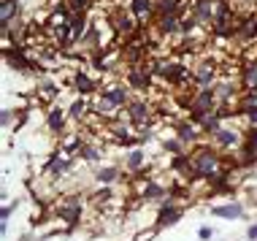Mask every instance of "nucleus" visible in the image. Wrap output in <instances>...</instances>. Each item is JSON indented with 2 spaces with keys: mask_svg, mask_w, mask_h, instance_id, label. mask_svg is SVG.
<instances>
[{
  "mask_svg": "<svg viewBox=\"0 0 257 241\" xmlns=\"http://www.w3.org/2000/svg\"><path fill=\"white\" fill-rule=\"evenodd\" d=\"M200 128L195 125L192 119H182V122H176V139L184 144V147H198L200 144Z\"/></svg>",
  "mask_w": 257,
  "mask_h": 241,
  "instance_id": "17",
  "label": "nucleus"
},
{
  "mask_svg": "<svg viewBox=\"0 0 257 241\" xmlns=\"http://www.w3.org/2000/svg\"><path fill=\"white\" fill-rule=\"evenodd\" d=\"M163 149H165V152H171V155H184L187 152V147L176 139V136H173V139H165L163 141Z\"/></svg>",
  "mask_w": 257,
  "mask_h": 241,
  "instance_id": "35",
  "label": "nucleus"
},
{
  "mask_svg": "<svg viewBox=\"0 0 257 241\" xmlns=\"http://www.w3.org/2000/svg\"><path fill=\"white\" fill-rule=\"evenodd\" d=\"M217 106H219V103H217V95H214V87H208V89H195L192 103H190V108H187V111H190V119L198 125L206 114L217 111Z\"/></svg>",
  "mask_w": 257,
  "mask_h": 241,
  "instance_id": "2",
  "label": "nucleus"
},
{
  "mask_svg": "<svg viewBox=\"0 0 257 241\" xmlns=\"http://www.w3.org/2000/svg\"><path fill=\"white\" fill-rule=\"evenodd\" d=\"M192 163H195V176L203 179V182L214 179L222 168H225V157H222L217 149L206 147V144H198V147H195V152H192Z\"/></svg>",
  "mask_w": 257,
  "mask_h": 241,
  "instance_id": "1",
  "label": "nucleus"
},
{
  "mask_svg": "<svg viewBox=\"0 0 257 241\" xmlns=\"http://www.w3.org/2000/svg\"><path fill=\"white\" fill-rule=\"evenodd\" d=\"M87 111H92V106L87 103V98H76L71 103V108H68V119H73V122H81L87 116Z\"/></svg>",
  "mask_w": 257,
  "mask_h": 241,
  "instance_id": "29",
  "label": "nucleus"
},
{
  "mask_svg": "<svg viewBox=\"0 0 257 241\" xmlns=\"http://www.w3.org/2000/svg\"><path fill=\"white\" fill-rule=\"evenodd\" d=\"M144 163H147V155H144L141 149H133V152L124 157V168H127L130 174H141V171H144Z\"/></svg>",
  "mask_w": 257,
  "mask_h": 241,
  "instance_id": "30",
  "label": "nucleus"
},
{
  "mask_svg": "<svg viewBox=\"0 0 257 241\" xmlns=\"http://www.w3.org/2000/svg\"><path fill=\"white\" fill-rule=\"evenodd\" d=\"M241 92H244V89H241V81L227 79V76H222L217 84H214V95H217V103H219V106H230L233 100H238Z\"/></svg>",
  "mask_w": 257,
  "mask_h": 241,
  "instance_id": "12",
  "label": "nucleus"
},
{
  "mask_svg": "<svg viewBox=\"0 0 257 241\" xmlns=\"http://www.w3.org/2000/svg\"><path fill=\"white\" fill-rule=\"evenodd\" d=\"M71 87L79 92V98H95V95H100V84L95 76H89L87 71H81V68H76L73 76H71Z\"/></svg>",
  "mask_w": 257,
  "mask_h": 241,
  "instance_id": "8",
  "label": "nucleus"
},
{
  "mask_svg": "<svg viewBox=\"0 0 257 241\" xmlns=\"http://www.w3.org/2000/svg\"><path fill=\"white\" fill-rule=\"evenodd\" d=\"M81 209H84V201H81L79 195H65L62 201L57 203V217L60 219H65L68 225H76L81 219Z\"/></svg>",
  "mask_w": 257,
  "mask_h": 241,
  "instance_id": "9",
  "label": "nucleus"
},
{
  "mask_svg": "<svg viewBox=\"0 0 257 241\" xmlns=\"http://www.w3.org/2000/svg\"><path fill=\"white\" fill-rule=\"evenodd\" d=\"M79 157L84 163H100L103 160V149L95 147V144H84V147H81V152H79Z\"/></svg>",
  "mask_w": 257,
  "mask_h": 241,
  "instance_id": "32",
  "label": "nucleus"
},
{
  "mask_svg": "<svg viewBox=\"0 0 257 241\" xmlns=\"http://www.w3.org/2000/svg\"><path fill=\"white\" fill-rule=\"evenodd\" d=\"M108 22L111 27H114V33H116V38H122V41H127V38H133L136 36V30L141 25H138V19L130 14V9L124 11V9H111V17H108Z\"/></svg>",
  "mask_w": 257,
  "mask_h": 241,
  "instance_id": "4",
  "label": "nucleus"
},
{
  "mask_svg": "<svg viewBox=\"0 0 257 241\" xmlns=\"http://www.w3.org/2000/svg\"><path fill=\"white\" fill-rule=\"evenodd\" d=\"M141 198L149 203H157V201H171V190L165 187V184L155 182V179H147V182L141 184Z\"/></svg>",
  "mask_w": 257,
  "mask_h": 241,
  "instance_id": "18",
  "label": "nucleus"
},
{
  "mask_svg": "<svg viewBox=\"0 0 257 241\" xmlns=\"http://www.w3.org/2000/svg\"><path fill=\"white\" fill-rule=\"evenodd\" d=\"M92 116H95V119H100V122H114V119H119V108L111 106L106 98L95 95V100H92Z\"/></svg>",
  "mask_w": 257,
  "mask_h": 241,
  "instance_id": "19",
  "label": "nucleus"
},
{
  "mask_svg": "<svg viewBox=\"0 0 257 241\" xmlns=\"http://www.w3.org/2000/svg\"><path fill=\"white\" fill-rule=\"evenodd\" d=\"M184 17L187 14V0H157V17Z\"/></svg>",
  "mask_w": 257,
  "mask_h": 241,
  "instance_id": "27",
  "label": "nucleus"
},
{
  "mask_svg": "<svg viewBox=\"0 0 257 241\" xmlns=\"http://www.w3.org/2000/svg\"><path fill=\"white\" fill-rule=\"evenodd\" d=\"M65 122H68V111L60 106H52L49 111H46V128L52 130V133H65Z\"/></svg>",
  "mask_w": 257,
  "mask_h": 241,
  "instance_id": "24",
  "label": "nucleus"
},
{
  "mask_svg": "<svg viewBox=\"0 0 257 241\" xmlns=\"http://www.w3.org/2000/svg\"><path fill=\"white\" fill-rule=\"evenodd\" d=\"M171 168L176 171L182 179H187V182H192V179H198L195 176V163H192V155H173L171 157Z\"/></svg>",
  "mask_w": 257,
  "mask_h": 241,
  "instance_id": "21",
  "label": "nucleus"
},
{
  "mask_svg": "<svg viewBox=\"0 0 257 241\" xmlns=\"http://www.w3.org/2000/svg\"><path fill=\"white\" fill-rule=\"evenodd\" d=\"M214 9H217V0H190V14L198 19V25L203 27L206 33H211Z\"/></svg>",
  "mask_w": 257,
  "mask_h": 241,
  "instance_id": "10",
  "label": "nucleus"
},
{
  "mask_svg": "<svg viewBox=\"0 0 257 241\" xmlns=\"http://www.w3.org/2000/svg\"><path fill=\"white\" fill-rule=\"evenodd\" d=\"M38 98H44L46 103H49V100H54V98H57V84H54L52 79L41 81V84H38Z\"/></svg>",
  "mask_w": 257,
  "mask_h": 241,
  "instance_id": "34",
  "label": "nucleus"
},
{
  "mask_svg": "<svg viewBox=\"0 0 257 241\" xmlns=\"http://www.w3.org/2000/svg\"><path fill=\"white\" fill-rule=\"evenodd\" d=\"M111 198H114L111 187H100V190H95V192H92V203H95V206H106Z\"/></svg>",
  "mask_w": 257,
  "mask_h": 241,
  "instance_id": "36",
  "label": "nucleus"
},
{
  "mask_svg": "<svg viewBox=\"0 0 257 241\" xmlns=\"http://www.w3.org/2000/svg\"><path fill=\"white\" fill-rule=\"evenodd\" d=\"M3 125H6V128L11 125V111H9V108H6V111H3Z\"/></svg>",
  "mask_w": 257,
  "mask_h": 241,
  "instance_id": "38",
  "label": "nucleus"
},
{
  "mask_svg": "<svg viewBox=\"0 0 257 241\" xmlns=\"http://www.w3.org/2000/svg\"><path fill=\"white\" fill-rule=\"evenodd\" d=\"M214 214L225 217V219H238L241 214H244V206H241V203H225V206H217Z\"/></svg>",
  "mask_w": 257,
  "mask_h": 241,
  "instance_id": "31",
  "label": "nucleus"
},
{
  "mask_svg": "<svg viewBox=\"0 0 257 241\" xmlns=\"http://www.w3.org/2000/svg\"><path fill=\"white\" fill-rule=\"evenodd\" d=\"M65 3L73 14H89V9H92V0H65Z\"/></svg>",
  "mask_w": 257,
  "mask_h": 241,
  "instance_id": "37",
  "label": "nucleus"
},
{
  "mask_svg": "<svg viewBox=\"0 0 257 241\" xmlns=\"http://www.w3.org/2000/svg\"><path fill=\"white\" fill-rule=\"evenodd\" d=\"M124 116H127V122L136 130L147 128V125H152V103L144 98H133L127 103V108H124Z\"/></svg>",
  "mask_w": 257,
  "mask_h": 241,
  "instance_id": "7",
  "label": "nucleus"
},
{
  "mask_svg": "<svg viewBox=\"0 0 257 241\" xmlns=\"http://www.w3.org/2000/svg\"><path fill=\"white\" fill-rule=\"evenodd\" d=\"M100 98H106L111 106H116L119 111H124L127 103L133 100V89L127 84H122V81H108V84H103V89H100Z\"/></svg>",
  "mask_w": 257,
  "mask_h": 241,
  "instance_id": "6",
  "label": "nucleus"
},
{
  "mask_svg": "<svg viewBox=\"0 0 257 241\" xmlns=\"http://www.w3.org/2000/svg\"><path fill=\"white\" fill-rule=\"evenodd\" d=\"M257 38V14H244L235 19V41L238 44H252Z\"/></svg>",
  "mask_w": 257,
  "mask_h": 241,
  "instance_id": "14",
  "label": "nucleus"
},
{
  "mask_svg": "<svg viewBox=\"0 0 257 241\" xmlns=\"http://www.w3.org/2000/svg\"><path fill=\"white\" fill-rule=\"evenodd\" d=\"M87 30H89L87 14H73V19H71V33H68V46L81 44V38H84Z\"/></svg>",
  "mask_w": 257,
  "mask_h": 241,
  "instance_id": "23",
  "label": "nucleus"
},
{
  "mask_svg": "<svg viewBox=\"0 0 257 241\" xmlns=\"http://www.w3.org/2000/svg\"><path fill=\"white\" fill-rule=\"evenodd\" d=\"M211 141L217 144V149H238L241 144H244V130L222 125V128H219V133L214 136Z\"/></svg>",
  "mask_w": 257,
  "mask_h": 241,
  "instance_id": "15",
  "label": "nucleus"
},
{
  "mask_svg": "<svg viewBox=\"0 0 257 241\" xmlns=\"http://www.w3.org/2000/svg\"><path fill=\"white\" fill-rule=\"evenodd\" d=\"M152 79H155V65H149V63L127 65V71H124V84L133 92H147L152 87Z\"/></svg>",
  "mask_w": 257,
  "mask_h": 241,
  "instance_id": "3",
  "label": "nucleus"
},
{
  "mask_svg": "<svg viewBox=\"0 0 257 241\" xmlns=\"http://www.w3.org/2000/svg\"><path fill=\"white\" fill-rule=\"evenodd\" d=\"M73 168V157L68 152H54L49 157V163H46V179H60L62 174H68V171Z\"/></svg>",
  "mask_w": 257,
  "mask_h": 241,
  "instance_id": "16",
  "label": "nucleus"
},
{
  "mask_svg": "<svg viewBox=\"0 0 257 241\" xmlns=\"http://www.w3.org/2000/svg\"><path fill=\"white\" fill-rule=\"evenodd\" d=\"M106 133L111 136V141L122 144V147H133V144H138V133H136V128L130 125V122H122V119L108 122Z\"/></svg>",
  "mask_w": 257,
  "mask_h": 241,
  "instance_id": "11",
  "label": "nucleus"
},
{
  "mask_svg": "<svg viewBox=\"0 0 257 241\" xmlns=\"http://www.w3.org/2000/svg\"><path fill=\"white\" fill-rule=\"evenodd\" d=\"M217 19H235V11L230 6V0H217V9H214V22Z\"/></svg>",
  "mask_w": 257,
  "mask_h": 241,
  "instance_id": "33",
  "label": "nucleus"
},
{
  "mask_svg": "<svg viewBox=\"0 0 257 241\" xmlns=\"http://www.w3.org/2000/svg\"><path fill=\"white\" fill-rule=\"evenodd\" d=\"M249 238L257 241V225H252V228H249Z\"/></svg>",
  "mask_w": 257,
  "mask_h": 241,
  "instance_id": "39",
  "label": "nucleus"
},
{
  "mask_svg": "<svg viewBox=\"0 0 257 241\" xmlns=\"http://www.w3.org/2000/svg\"><path fill=\"white\" fill-rule=\"evenodd\" d=\"M155 27H157V36L160 38H176L179 36V27H182V17H176V14H171V17H157Z\"/></svg>",
  "mask_w": 257,
  "mask_h": 241,
  "instance_id": "20",
  "label": "nucleus"
},
{
  "mask_svg": "<svg viewBox=\"0 0 257 241\" xmlns=\"http://www.w3.org/2000/svg\"><path fill=\"white\" fill-rule=\"evenodd\" d=\"M122 179V171L116 168V165H98V171H95V182L100 184V187H111L114 182H119Z\"/></svg>",
  "mask_w": 257,
  "mask_h": 241,
  "instance_id": "25",
  "label": "nucleus"
},
{
  "mask_svg": "<svg viewBox=\"0 0 257 241\" xmlns=\"http://www.w3.org/2000/svg\"><path fill=\"white\" fill-rule=\"evenodd\" d=\"M182 211L184 209L173 203V198H171V201H165L163 209H160V214H157V225H160V228H163V225H173L179 217H182Z\"/></svg>",
  "mask_w": 257,
  "mask_h": 241,
  "instance_id": "26",
  "label": "nucleus"
},
{
  "mask_svg": "<svg viewBox=\"0 0 257 241\" xmlns=\"http://www.w3.org/2000/svg\"><path fill=\"white\" fill-rule=\"evenodd\" d=\"M195 87L198 89H208V87H214L217 84V76H219V65H217V60L214 57H200L195 65Z\"/></svg>",
  "mask_w": 257,
  "mask_h": 241,
  "instance_id": "5",
  "label": "nucleus"
},
{
  "mask_svg": "<svg viewBox=\"0 0 257 241\" xmlns=\"http://www.w3.org/2000/svg\"><path fill=\"white\" fill-rule=\"evenodd\" d=\"M127 9L138 19L141 27H147V25H152L157 19V0H130Z\"/></svg>",
  "mask_w": 257,
  "mask_h": 241,
  "instance_id": "13",
  "label": "nucleus"
},
{
  "mask_svg": "<svg viewBox=\"0 0 257 241\" xmlns=\"http://www.w3.org/2000/svg\"><path fill=\"white\" fill-rule=\"evenodd\" d=\"M241 89H254L257 87V54L254 57H246L244 63H241Z\"/></svg>",
  "mask_w": 257,
  "mask_h": 241,
  "instance_id": "22",
  "label": "nucleus"
},
{
  "mask_svg": "<svg viewBox=\"0 0 257 241\" xmlns=\"http://www.w3.org/2000/svg\"><path fill=\"white\" fill-rule=\"evenodd\" d=\"M222 125H225V119H222V116L217 114V111H211V114H206L203 116V119H200L198 122V128H200V133H203V136H211V139H214V136H217L219 133V128Z\"/></svg>",
  "mask_w": 257,
  "mask_h": 241,
  "instance_id": "28",
  "label": "nucleus"
},
{
  "mask_svg": "<svg viewBox=\"0 0 257 241\" xmlns=\"http://www.w3.org/2000/svg\"><path fill=\"white\" fill-rule=\"evenodd\" d=\"M241 6H252V3H257V0H238Z\"/></svg>",
  "mask_w": 257,
  "mask_h": 241,
  "instance_id": "40",
  "label": "nucleus"
}]
</instances>
